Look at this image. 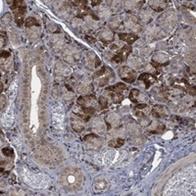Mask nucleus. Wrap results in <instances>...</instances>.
<instances>
[{
    "instance_id": "aec40b11",
    "label": "nucleus",
    "mask_w": 196,
    "mask_h": 196,
    "mask_svg": "<svg viewBox=\"0 0 196 196\" xmlns=\"http://www.w3.org/2000/svg\"><path fill=\"white\" fill-rule=\"evenodd\" d=\"M1 57L4 58V59L10 57V52H8V51H2L1 52Z\"/></svg>"
},
{
    "instance_id": "1a4fd4ad",
    "label": "nucleus",
    "mask_w": 196,
    "mask_h": 196,
    "mask_svg": "<svg viewBox=\"0 0 196 196\" xmlns=\"http://www.w3.org/2000/svg\"><path fill=\"white\" fill-rule=\"evenodd\" d=\"M152 115L156 118H162V117L166 116V113H165V108L162 107V106H159V105L153 106Z\"/></svg>"
},
{
    "instance_id": "7ed1b4c3",
    "label": "nucleus",
    "mask_w": 196,
    "mask_h": 196,
    "mask_svg": "<svg viewBox=\"0 0 196 196\" xmlns=\"http://www.w3.org/2000/svg\"><path fill=\"white\" fill-rule=\"evenodd\" d=\"M130 52H131V47L130 45H125L116 55L113 56L112 60H113V62L118 63V64L122 63L123 61H125V59H128V55L130 54Z\"/></svg>"
},
{
    "instance_id": "20e7f679",
    "label": "nucleus",
    "mask_w": 196,
    "mask_h": 196,
    "mask_svg": "<svg viewBox=\"0 0 196 196\" xmlns=\"http://www.w3.org/2000/svg\"><path fill=\"white\" fill-rule=\"evenodd\" d=\"M138 80H143L144 83H145V87L149 88L151 85H153L154 82H156L157 78H156V77H154L153 75H150V74H142V75H139Z\"/></svg>"
},
{
    "instance_id": "dca6fc26",
    "label": "nucleus",
    "mask_w": 196,
    "mask_h": 196,
    "mask_svg": "<svg viewBox=\"0 0 196 196\" xmlns=\"http://www.w3.org/2000/svg\"><path fill=\"white\" fill-rule=\"evenodd\" d=\"M98 101L100 103V106H101V109H106L108 107V101L107 99H106L105 97H99V99H98Z\"/></svg>"
},
{
    "instance_id": "ddd939ff",
    "label": "nucleus",
    "mask_w": 196,
    "mask_h": 196,
    "mask_svg": "<svg viewBox=\"0 0 196 196\" xmlns=\"http://www.w3.org/2000/svg\"><path fill=\"white\" fill-rule=\"evenodd\" d=\"M33 26H39L37 21H36L35 18H32V17H30L26 20V27H32Z\"/></svg>"
},
{
    "instance_id": "6ab92c4d",
    "label": "nucleus",
    "mask_w": 196,
    "mask_h": 196,
    "mask_svg": "<svg viewBox=\"0 0 196 196\" xmlns=\"http://www.w3.org/2000/svg\"><path fill=\"white\" fill-rule=\"evenodd\" d=\"M75 115H77L78 117H80V119H82L85 122H88V121H89V119H90V116H89V115H86V114H85V115L82 114H82H78V113H77Z\"/></svg>"
},
{
    "instance_id": "a211bd4d",
    "label": "nucleus",
    "mask_w": 196,
    "mask_h": 196,
    "mask_svg": "<svg viewBox=\"0 0 196 196\" xmlns=\"http://www.w3.org/2000/svg\"><path fill=\"white\" fill-rule=\"evenodd\" d=\"M15 22L17 23V25H18V26L21 27L22 25L24 24V16L16 15V16H15Z\"/></svg>"
},
{
    "instance_id": "0eeeda50",
    "label": "nucleus",
    "mask_w": 196,
    "mask_h": 196,
    "mask_svg": "<svg viewBox=\"0 0 196 196\" xmlns=\"http://www.w3.org/2000/svg\"><path fill=\"white\" fill-rule=\"evenodd\" d=\"M93 103H95V97L94 96H80L78 98V104L80 106H91L93 107Z\"/></svg>"
},
{
    "instance_id": "39448f33",
    "label": "nucleus",
    "mask_w": 196,
    "mask_h": 196,
    "mask_svg": "<svg viewBox=\"0 0 196 196\" xmlns=\"http://www.w3.org/2000/svg\"><path fill=\"white\" fill-rule=\"evenodd\" d=\"M125 89H127V86H125V83L123 82H119L115 85L109 86V87L106 88V90L108 92H113V93H117V94H121L123 95V92H124Z\"/></svg>"
},
{
    "instance_id": "9b49d317",
    "label": "nucleus",
    "mask_w": 196,
    "mask_h": 196,
    "mask_svg": "<svg viewBox=\"0 0 196 196\" xmlns=\"http://www.w3.org/2000/svg\"><path fill=\"white\" fill-rule=\"evenodd\" d=\"M125 143V139L123 138H114L112 139L108 142V145L110 147H115V148H118V147H121L122 145H124Z\"/></svg>"
},
{
    "instance_id": "423d86ee",
    "label": "nucleus",
    "mask_w": 196,
    "mask_h": 196,
    "mask_svg": "<svg viewBox=\"0 0 196 196\" xmlns=\"http://www.w3.org/2000/svg\"><path fill=\"white\" fill-rule=\"evenodd\" d=\"M119 37L120 39H122V40L125 41L128 45H130V44H133L134 41L137 40L138 39V35H133V33H125V32H121L119 35Z\"/></svg>"
},
{
    "instance_id": "5701e85b",
    "label": "nucleus",
    "mask_w": 196,
    "mask_h": 196,
    "mask_svg": "<svg viewBox=\"0 0 196 196\" xmlns=\"http://www.w3.org/2000/svg\"><path fill=\"white\" fill-rule=\"evenodd\" d=\"M101 1H92V6H96L97 4H100Z\"/></svg>"
},
{
    "instance_id": "4be33fe9",
    "label": "nucleus",
    "mask_w": 196,
    "mask_h": 196,
    "mask_svg": "<svg viewBox=\"0 0 196 196\" xmlns=\"http://www.w3.org/2000/svg\"><path fill=\"white\" fill-rule=\"evenodd\" d=\"M135 115H136L137 117H145V115H144L143 113H142V112H138V111L136 112Z\"/></svg>"
},
{
    "instance_id": "2eb2a0df",
    "label": "nucleus",
    "mask_w": 196,
    "mask_h": 196,
    "mask_svg": "<svg viewBox=\"0 0 196 196\" xmlns=\"http://www.w3.org/2000/svg\"><path fill=\"white\" fill-rule=\"evenodd\" d=\"M139 94V90L138 89H131L130 93V99L131 102L136 103L137 100L135 99V97H137V95Z\"/></svg>"
},
{
    "instance_id": "4468645a",
    "label": "nucleus",
    "mask_w": 196,
    "mask_h": 196,
    "mask_svg": "<svg viewBox=\"0 0 196 196\" xmlns=\"http://www.w3.org/2000/svg\"><path fill=\"white\" fill-rule=\"evenodd\" d=\"M80 108H82L83 113L86 115H89V116H91V115H93L95 113V108L91 107V106H82Z\"/></svg>"
},
{
    "instance_id": "f257e3e1",
    "label": "nucleus",
    "mask_w": 196,
    "mask_h": 196,
    "mask_svg": "<svg viewBox=\"0 0 196 196\" xmlns=\"http://www.w3.org/2000/svg\"><path fill=\"white\" fill-rule=\"evenodd\" d=\"M83 183V175L78 169H66L59 176V183L64 189L74 191L82 186Z\"/></svg>"
},
{
    "instance_id": "9d476101",
    "label": "nucleus",
    "mask_w": 196,
    "mask_h": 196,
    "mask_svg": "<svg viewBox=\"0 0 196 196\" xmlns=\"http://www.w3.org/2000/svg\"><path fill=\"white\" fill-rule=\"evenodd\" d=\"M104 37H106L104 40H103V42L104 43H106V44H108L110 41H112L113 40V32H110L109 30H104L102 33H101V39H103Z\"/></svg>"
},
{
    "instance_id": "412c9836",
    "label": "nucleus",
    "mask_w": 196,
    "mask_h": 196,
    "mask_svg": "<svg viewBox=\"0 0 196 196\" xmlns=\"http://www.w3.org/2000/svg\"><path fill=\"white\" fill-rule=\"evenodd\" d=\"M135 108L136 109H145V108H147V105L146 104H137L135 106Z\"/></svg>"
},
{
    "instance_id": "6e6552de",
    "label": "nucleus",
    "mask_w": 196,
    "mask_h": 196,
    "mask_svg": "<svg viewBox=\"0 0 196 196\" xmlns=\"http://www.w3.org/2000/svg\"><path fill=\"white\" fill-rule=\"evenodd\" d=\"M123 21H122V18L120 16H115L113 19L110 20V22H109V27L112 30H117L119 29L120 26L122 25Z\"/></svg>"
},
{
    "instance_id": "f8f14e48",
    "label": "nucleus",
    "mask_w": 196,
    "mask_h": 196,
    "mask_svg": "<svg viewBox=\"0 0 196 196\" xmlns=\"http://www.w3.org/2000/svg\"><path fill=\"white\" fill-rule=\"evenodd\" d=\"M109 95H110V97L112 98V100L114 101V103H121L122 100L124 99V95H121V94L109 92Z\"/></svg>"
},
{
    "instance_id": "f3484780",
    "label": "nucleus",
    "mask_w": 196,
    "mask_h": 196,
    "mask_svg": "<svg viewBox=\"0 0 196 196\" xmlns=\"http://www.w3.org/2000/svg\"><path fill=\"white\" fill-rule=\"evenodd\" d=\"M2 152H3V154L5 156H8V157L13 156V150H12V148H10V147L3 148V149H2Z\"/></svg>"
},
{
    "instance_id": "f03ea898",
    "label": "nucleus",
    "mask_w": 196,
    "mask_h": 196,
    "mask_svg": "<svg viewBox=\"0 0 196 196\" xmlns=\"http://www.w3.org/2000/svg\"><path fill=\"white\" fill-rule=\"evenodd\" d=\"M119 75L121 77L122 80H124L125 82L133 83L136 80V72L128 66L120 67Z\"/></svg>"
}]
</instances>
